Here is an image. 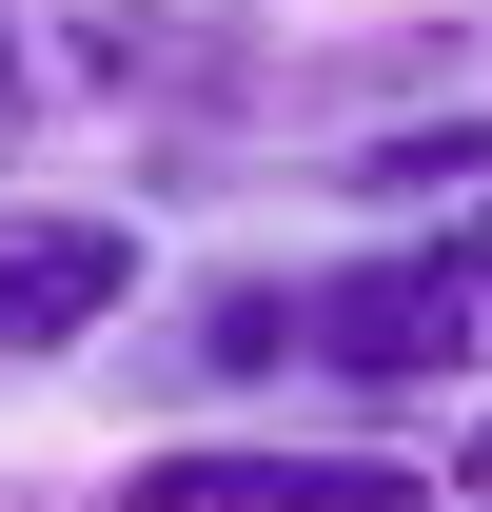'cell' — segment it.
Listing matches in <instances>:
<instances>
[{"mask_svg":"<svg viewBox=\"0 0 492 512\" xmlns=\"http://www.w3.org/2000/svg\"><path fill=\"white\" fill-rule=\"evenodd\" d=\"M217 355H315L355 394H473L492 375V217H394L374 256H335L296 296H237Z\"/></svg>","mask_w":492,"mask_h":512,"instance_id":"1","label":"cell"},{"mask_svg":"<svg viewBox=\"0 0 492 512\" xmlns=\"http://www.w3.org/2000/svg\"><path fill=\"white\" fill-rule=\"evenodd\" d=\"M256 79V0H0V138L217 119Z\"/></svg>","mask_w":492,"mask_h":512,"instance_id":"2","label":"cell"},{"mask_svg":"<svg viewBox=\"0 0 492 512\" xmlns=\"http://www.w3.org/2000/svg\"><path fill=\"white\" fill-rule=\"evenodd\" d=\"M79 512H453V473L335 453V434H178V453H138V473H99Z\"/></svg>","mask_w":492,"mask_h":512,"instance_id":"3","label":"cell"},{"mask_svg":"<svg viewBox=\"0 0 492 512\" xmlns=\"http://www.w3.org/2000/svg\"><path fill=\"white\" fill-rule=\"evenodd\" d=\"M158 296V256H138L119 197H0V375H60L99 335Z\"/></svg>","mask_w":492,"mask_h":512,"instance_id":"4","label":"cell"},{"mask_svg":"<svg viewBox=\"0 0 492 512\" xmlns=\"http://www.w3.org/2000/svg\"><path fill=\"white\" fill-rule=\"evenodd\" d=\"M355 178L394 197V217H492V99H453V119H394V138H355Z\"/></svg>","mask_w":492,"mask_h":512,"instance_id":"5","label":"cell"},{"mask_svg":"<svg viewBox=\"0 0 492 512\" xmlns=\"http://www.w3.org/2000/svg\"><path fill=\"white\" fill-rule=\"evenodd\" d=\"M453 512H492V414H473V434H453Z\"/></svg>","mask_w":492,"mask_h":512,"instance_id":"6","label":"cell"}]
</instances>
